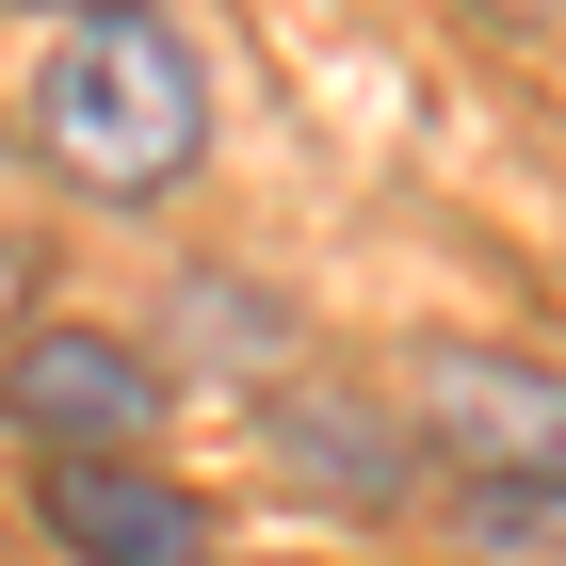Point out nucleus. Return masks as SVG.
<instances>
[{"label":"nucleus","mask_w":566,"mask_h":566,"mask_svg":"<svg viewBox=\"0 0 566 566\" xmlns=\"http://www.w3.org/2000/svg\"><path fill=\"white\" fill-rule=\"evenodd\" d=\"M33 114H49V163L97 178V195H163V178L195 163V130H211L195 49H178L163 17H130V0H114V17H82V33L49 49Z\"/></svg>","instance_id":"1"},{"label":"nucleus","mask_w":566,"mask_h":566,"mask_svg":"<svg viewBox=\"0 0 566 566\" xmlns=\"http://www.w3.org/2000/svg\"><path fill=\"white\" fill-rule=\"evenodd\" d=\"M0 405L65 453V470H114L146 421H163V373H146L130 340H82V324H49V340H17V373H0Z\"/></svg>","instance_id":"2"},{"label":"nucleus","mask_w":566,"mask_h":566,"mask_svg":"<svg viewBox=\"0 0 566 566\" xmlns=\"http://www.w3.org/2000/svg\"><path fill=\"white\" fill-rule=\"evenodd\" d=\"M421 405H437V437H453L485 485H566V373H518V356H437Z\"/></svg>","instance_id":"3"},{"label":"nucleus","mask_w":566,"mask_h":566,"mask_svg":"<svg viewBox=\"0 0 566 566\" xmlns=\"http://www.w3.org/2000/svg\"><path fill=\"white\" fill-rule=\"evenodd\" d=\"M49 534L82 566H195V502L146 470H49Z\"/></svg>","instance_id":"4"},{"label":"nucleus","mask_w":566,"mask_h":566,"mask_svg":"<svg viewBox=\"0 0 566 566\" xmlns=\"http://www.w3.org/2000/svg\"><path fill=\"white\" fill-rule=\"evenodd\" d=\"M275 453H292V470H340V485H389V453H373L356 421H324V405H292V421H275Z\"/></svg>","instance_id":"5"},{"label":"nucleus","mask_w":566,"mask_h":566,"mask_svg":"<svg viewBox=\"0 0 566 566\" xmlns=\"http://www.w3.org/2000/svg\"><path fill=\"white\" fill-rule=\"evenodd\" d=\"M0 292H17V260H0Z\"/></svg>","instance_id":"6"}]
</instances>
